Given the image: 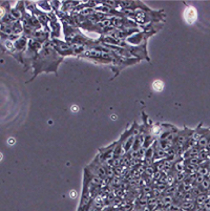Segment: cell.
Masks as SVG:
<instances>
[{
    "label": "cell",
    "mask_w": 210,
    "mask_h": 211,
    "mask_svg": "<svg viewBox=\"0 0 210 211\" xmlns=\"http://www.w3.org/2000/svg\"><path fill=\"white\" fill-rule=\"evenodd\" d=\"M185 178H186V174L184 171L178 172L177 174H175V182H182L185 180Z\"/></svg>",
    "instance_id": "277c9868"
},
{
    "label": "cell",
    "mask_w": 210,
    "mask_h": 211,
    "mask_svg": "<svg viewBox=\"0 0 210 211\" xmlns=\"http://www.w3.org/2000/svg\"><path fill=\"white\" fill-rule=\"evenodd\" d=\"M202 186L204 189H209L210 188V181L209 180H204L202 183Z\"/></svg>",
    "instance_id": "9c48e42d"
},
{
    "label": "cell",
    "mask_w": 210,
    "mask_h": 211,
    "mask_svg": "<svg viewBox=\"0 0 210 211\" xmlns=\"http://www.w3.org/2000/svg\"><path fill=\"white\" fill-rule=\"evenodd\" d=\"M197 204H200V205H204L207 202V196L203 195V194L198 195L197 198Z\"/></svg>",
    "instance_id": "5b68a950"
},
{
    "label": "cell",
    "mask_w": 210,
    "mask_h": 211,
    "mask_svg": "<svg viewBox=\"0 0 210 211\" xmlns=\"http://www.w3.org/2000/svg\"><path fill=\"white\" fill-rule=\"evenodd\" d=\"M204 208H205V210L210 211V202H206V203L204 204Z\"/></svg>",
    "instance_id": "7c38bea8"
},
{
    "label": "cell",
    "mask_w": 210,
    "mask_h": 211,
    "mask_svg": "<svg viewBox=\"0 0 210 211\" xmlns=\"http://www.w3.org/2000/svg\"><path fill=\"white\" fill-rule=\"evenodd\" d=\"M2 15H3V8L0 7V17H1Z\"/></svg>",
    "instance_id": "4fadbf2b"
},
{
    "label": "cell",
    "mask_w": 210,
    "mask_h": 211,
    "mask_svg": "<svg viewBox=\"0 0 210 211\" xmlns=\"http://www.w3.org/2000/svg\"><path fill=\"white\" fill-rule=\"evenodd\" d=\"M1 159H2V154L0 153V161H1Z\"/></svg>",
    "instance_id": "9a60e30c"
},
{
    "label": "cell",
    "mask_w": 210,
    "mask_h": 211,
    "mask_svg": "<svg viewBox=\"0 0 210 211\" xmlns=\"http://www.w3.org/2000/svg\"><path fill=\"white\" fill-rule=\"evenodd\" d=\"M204 180H205V179H204V175H202V174H197V175H195V180H194V182H197V184H202Z\"/></svg>",
    "instance_id": "ba28073f"
},
{
    "label": "cell",
    "mask_w": 210,
    "mask_h": 211,
    "mask_svg": "<svg viewBox=\"0 0 210 211\" xmlns=\"http://www.w3.org/2000/svg\"><path fill=\"white\" fill-rule=\"evenodd\" d=\"M182 207L184 208V209H190V208L193 207V204H192L191 202H187V203H184L182 205Z\"/></svg>",
    "instance_id": "30bf717a"
},
{
    "label": "cell",
    "mask_w": 210,
    "mask_h": 211,
    "mask_svg": "<svg viewBox=\"0 0 210 211\" xmlns=\"http://www.w3.org/2000/svg\"><path fill=\"white\" fill-rule=\"evenodd\" d=\"M164 203L170 204L171 203V196H166V198H164Z\"/></svg>",
    "instance_id": "8fae6325"
},
{
    "label": "cell",
    "mask_w": 210,
    "mask_h": 211,
    "mask_svg": "<svg viewBox=\"0 0 210 211\" xmlns=\"http://www.w3.org/2000/svg\"><path fill=\"white\" fill-rule=\"evenodd\" d=\"M10 143H11V144L14 143V139H10Z\"/></svg>",
    "instance_id": "5bb4252c"
},
{
    "label": "cell",
    "mask_w": 210,
    "mask_h": 211,
    "mask_svg": "<svg viewBox=\"0 0 210 211\" xmlns=\"http://www.w3.org/2000/svg\"><path fill=\"white\" fill-rule=\"evenodd\" d=\"M185 19L188 23H193L197 19V11L194 10L192 6H189L186 8L185 11Z\"/></svg>",
    "instance_id": "6da1fadb"
},
{
    "label": "cell",
    "mask_w": 210,
    "mask_h": 211,
    "mask_svg": "<svg viewBox=\"0 0 210 211\" xmlns=\"http://www.w3.org/2000/svg\"><path fill=\"white\" fill-rule=\"evenodd\" d=\"M145 173H146L147 175H152V177H153V174H154L153 166H146V168H145Z\"/></svg>",
    "instance_id": "8992f818"
},
{
    "label": "cell",
    "mask_w": 210,
    "mask_h": 211,
    "mask_svg": "<svg viewBox=\"0 0 210 211\" xmlns=\"http://www.w3.org/2000/svg\"><path fill=\"white\" fill-rule=\"evenodd\" d=\"M184 168H185V166H184L183 162L180 161V162H175L174 164V169L177 170L178 172H181V171H184Z\"/></svg>",
    "instance_id": "3957f363"
},
{
    "label": "cell",
    "mask_w": 210,
    "mask_h": 211,
    "mask_svg": "<svg viewBox=\"0 0 210 211\" xmlns=\"http://www.w3.org/2000/svg\"><path fill=\"white\" fill-rule=\"evenodd\" d=\"M163 86H164L163 82H162V81H160V80L154 81L153 84H152V87H153V89H154V90H157V91H161V90H162Z\"/></svg>",
    "instance_id": "7a4b0ae2"
},
{
    "label": "cell",
    "mask_w": 210,
    "mask_h": 211,
    "mask_svg": "<svg viewBox=\"0 0 210 211\" xmlns=\"http://www.w3.org/2000/svg\"><path fill=\"white\" fill-rule=\"evenodd\" d=\"M161 128H162V126L159 125V124H156V125L152 127V134H159L160 131H161Z\"/></svg>",
    "instance_id": "52a82bcc"
}]
</instances>
